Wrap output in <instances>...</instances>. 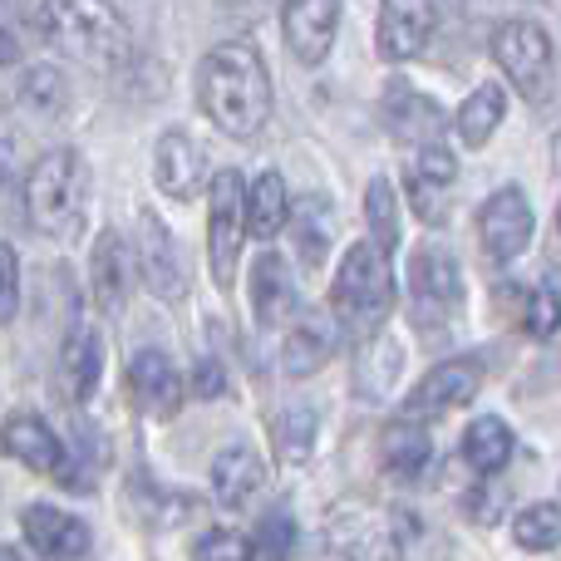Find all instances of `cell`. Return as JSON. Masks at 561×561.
<instances>
[{
	"instance_id": "obj_13",
	"label": "cell",
	"mask_w": 561,
	"mask_h": 561,
	"mask_svg": "<svg viewBox=\"0 0 561 561\" xmlns=\"http://www.w3.org/2000/svg\"><path fill=\"white\" fill-rule=\"evenodd\" d=\"M20 533H25V547L45 561H79L89 552V527L79 523L65 507L35 503L20 513Z\"/></svg>"
},
{
	"instance_id": "obj_8",
	"label": "cell",
	"mask_w": 561,
	"mask_h": 561,
	"mask_svg": "<svg viewBox=\"0 0 561 561\" xmlns=\"http://www.w3.org/2000/svg\"><path fill=\"white\" fill-rule=\"evenodd\" d=\"M478 389H483V359H473V355L444 359V365H434V369H428V375L404 394V419L448 414V409L468 404Z\"/></svg>"
},
{
	"instance_id": "obj_15",
	"label": "cell",
	"mask_w": 561,
	"mask_h": 561,
	"mask_svg": "<svg viewBox=\"0 0 561 561\" xmlns=\"http://www.w3.org/2000/svg\"><path fill=\"white\" fill-rule=\"evenodd\" d=\"M0 448H5V458L25 463L30 473L55 478L59 468H65V444H59L55 428L39 414H10L5 424H0Z\"/></svg>"
},
{
	"instance_id": "obj_37",
	"label": "cell",
	"mask_w": 561,
	"mask_h": 561,
	"mask_svg": "<svg viewBox=\"0 0 561 561\" xmlns=\"http://www.w3.org/2000/svg\"><path fill=\"white\" fill-rule=\"evenodd\" d=\"M222 389H227L222 365H217V359H203V365L193 369V394H197V399H217Z\"/></svg>"
},
{
	"instance_id": "obj_35",
	"label": "cell",
	"mask_w": 561,
	"mask_h": 561,
	"mask_svg": "<svg viewBox=\"0 0 561 561\" xmlns=\"http://www.w3.org/2000/svg\"><path fill=\"white\" fill-rule=\"evenodd\" d=\"M523 325L533 330V335H557L561 330V296L557 290H547V286H537V290H527L523 296Z\"/></svg>"
},
{
	"instance_id": "obj_3",
	"label": "cell",
	"mask_w": 561,
	"mask_h": 561,
	"mask_svg": "<svg viewBox=\"0 0 561 561\" xmlns=\"http://www.w3.org/2000/svg\"><path fill=\"white\" fill-rule=\"evenodd\" d=\"M389 306H394V276H389V252H379L375 242H355L345 252L330 286V310L345 330L355 335H375L385 325Z\"/></svg>"
},
{
	"instance_id": "obj_17",
	"label": "cell",
	"mask_w": 561,
	"mask_h": 561,
	"mask_svg": "<svg viewBox=\"0 0 561 561\" xmlns=\"http://www.w3.org/2000/svg\"><path fill=\"white\" fill-rule=\"evenodd\" d=\"M138 227H144V232H138V276L163 300L183 296V256H178V247H173V232H168L153 213H144Z\"/></svg>"
},
{
	"instance_id": "obj_29",
	"label": "cell",
	"mask_w": 561,
	"mask_h": 561,
	"mask_svg": "<svg viewBox=\"0 0 561 561\" xmlns=\"http://www.w3.org/2000/svg\"><path fill=\"white\" fill-rule=\"evenodd\" d=\"M272 444L280 463H310V454H316V409H280L272 424Z\"/></svg>"
},
{
	"instance_id": "obj_9",
	"label": "cell",
	"mask_w": 561,
	"mask_h": 561,
	"mask_svg": "<svg viewBox=\"0 0 561 561\" xmlns=\"http://www.w3.org/2000/svg\"><path fill=\"white\" fill-rule=\"evenodd\" d=\"M533 227L537 222H533V207H527L523 187H497L483 203V213H478V242H483V252L493 262H513V256L527 252Z\"/></svg>"
},
{
	"instance_id": "obj_6",
	"label": "cell",
	"mask_w": 561,
	"mask_h": 561,
	"mask_svg": "<svg viewBox=\"0 0 561 561\" xmlns=\"http://www.w3.org/2000/svg\"><path fill=\"white\" fill-rule=\"evenodd\" d=\"M242 237H247V183L242 173L222 168L213 178V193H207V256H213V280L222 290L237 276Z\"/></svg>"
},
{
	"instance_id": "obj_38",
	"label": "cell",
	"mask_w": 561,
	"mask_h": 561,
	"mask_svg": "<svg viewBox=\"0 0 561 561\" xmlns=\"http://www.w3.org/2000/svg\"><path fill=\"white\" fill-rule=\"evenodd\" d=\"M20 55V45H15V35H5V30H0V65H10V59Z\"/></svg>"
},
{
	"instance_id": "obj_11",
	"label": "cell",
	"mask_w": 561,
	"mask_h": 561,
	"mask_svg": "<svg viewBox=\"0 0 561 561\" xmlns=\"http://www.w3.org/2000/svg\"><path fill=\"white\" fill-rule=\"evenodd\" d=\"M280 30H286V45L300 65H325L340 35V0H286Z\"/></svg>"
},
{
	"instance_id": "obj_10",
	"label": "cell",
	"mask_w": 561,
	"mask_h": 561,
	"mask_svg": "<svg viewBox=\"0 0 561 561\" xmlns=\"http://www.w3.org/2000/svg\"><path fill=\"white\" fill-rule=\"evenodd\" d=\"M438 10L434 0H379V25H375V45L385 59H419L434 39Z\"/></svg>"
},
{
	"instance_id": "obj_21",
	"label": "cell",
	"mask_w": 561,
	"mask_h": 561,
	"mask_svg": "<svg viewBox=\"0 0 561 561\" xmlns=\"http://www.w3.org/2000/svg\"><path fill=\"white\" fill-rule=\"evenodd\" d=\"M128 389H134V399L144 409H153V414H173L178 399H183V379H178L173 359H168L163 350H138V355L128 359Z\"/></svg>"
},
{
	"instance_id": "obj_34",
	"label": "cell",
	"mask_w": 561,
	"mask_h": 561,
	"mask_svg": "<svg viewBox=\"0 0 561 561\" xmlns=\"http://www.w3.org/2000/svg\"><path fill=\"white\" fill-rule=\"evenodd\" d=\"M193 561H256V542H247L232 527H217V533H203L193 547Z\"/></svg>"
},
{
	"instance_id": "obj_19",
	"label": "cell",
	"mask_w": 561,
	"mask_h": 561,
	"mask_svg": "<svg viewBox=\"0 0 561 561\" xmlns=\"http://www.w3.org/2000/svg\"><path fill=\"white\" fill-rule=\"evenodd\" d=\"M296 276L276 252H262L252 266V316L256 325H286L296 320Z\"/></svg>"
},
{
	"instance_id": "obj_2",
	"label": "cell",
	"mask_w": 561,
	"mask_h": 561,
	"mask_svg": "<svg viewBox=\"0 0 561 561\" xmlns=\"http://www.w3.org/2000/svg\"><path fill=\"white\" fill-rule=\"evenodd\" d=\"M39 35L55 55L89 69H118L134 49L128 25L108 0H45L39 5Z\"/></svg>"
},
{
	"instance_id": "obj_36",
	"label": "cell",
	"mask_w": 561,
	"mask_h": 561,
	"mask_svg": "<svg viewBox=\"0 0 561 561\" xmlns=\"http://www.w3.org/2000/svg\"><path fill=\"white\" fill-rule=\"evenodd\" d=\"M20 310V262H15V247L0 242V325H10Z\"/></svg>"
},
{
	"instance_id": "obj_28",
	"label": "cell",
	"mask_w": 561,
	"mask_h": 561,
	"mask_svg": "<svg viewBox=\"0 0 561 561\" xmlns=\"http://www.w3.org/2000/svg\"><path fill=\"white\" fill-rule=\"evenodd\" d=\"M330 237H335V222H330L325 197H300V207H296V252L310 272L325 262Z\"/></svg>"
},
{
	"instance_id": "obj_25",
	"label": "cell",
	"mask_w": 561,
	"mask_h": 561,
	"mask_svg": "<svg viewBox=\"0 0 561 561\" xmlns=\"http://www.w3.org/2000/svg\"><path fill=\"white\" fill-rule=\"evenodd\" d=\"M513 448H517L513 424H507V419H497V414L473 419V424H468V434H463V458H468V468H478V473H497V468L513 458Z\"/></svg>"
},
{
	"instance_id": "obj_14",
	"label": "cell",
	"mask_w": 561,
	"mask_h": 561,
	"mask_svg": "<svg viewBox=\"0 0 561 561\" xmlns=\"http://www.w3.org/2000/svg\"><path fill=\"white\" fill-rule=\"evenodd\" d=\"M153 178H158V187H163L168 197H178V203L197 197L203 193V183H207L203 144H197L193 134H183V128H168V134L158 138V148H153Z\"/></svg>"
},
{
	"instance_id": "obj_18",
	"label": "cell",
	"mask_w": 561,
	"mask_h": 561,
	"mask_svg": "<svg viewBox=\"0 0 561 561\" xmlns=\"http://www.w3.org/2000/svg\"><path fill=\"white\" fill-rule=\"evenodd\" d=\"M266 488V463L252 444H232L213 458V493L222 507H252V497Z\"/></svg>"
},
{
	"instance_id": "obj_22",
	"label": "cell",
	"mask_w": 561,
	"mask_h": 561,
	"mask_svg": "<svg viewBox=\"0 0 561 561\" xmlns=\"http://www.w3.org/2000/svg\"><path fill=\"white\" fill-rule=\"evenodd\" d=\"M379 458H385V468L394 478H419L428 468V458H434L428 428L414 424V419H394V424H385V434H379Z\"/></svg>"
},
{
	"instance_id": "obj_39",
	"label": "cell",
	"mask_w": 561,
	"mask_h": 561,
	"mask_svg": "<svg viewBox=\"0 0 561 561\" xmlns=\"http://www.w3.org/2000/svg\"><path fill=\"white\" fill-rule=\"evenodd\" d=\"M0 561H25V552H15V547H0Z\"/></svg>"
},
{
	"instance_id": "obj_24",
	"label": "cell",
	"mask_w": 561,
	"mask_h": 561,
	"mask_svg": "<svg viewBox=\"0 0 561 561\" xmlns=\"http://www.w3.org/2000/svg\"><path fill=\"white\" fill-rule=\"evenodd\" d=\"M99 379H104V345H99V335L89 325H79L75 335L65 340V389L75 404H89L99 389Z\"/></svg>"
},
{
	"instance_id": "obj_4",
	"label": "cell",
	"mask_w": 561,
	"mask_h": 561,
	"mask_svg": "<svg viewBox=\"0 0 561 561\" xmlns=\"http://www.w3.org/2000/svg\"><path fill=\"white\" fill-rule=\"evenodd\" d=\"M89 197V168L75 148L45 153L25 178V213L45 237H75Z\"/></svg>"
},
{
	"instance_id": "obj_40",
	"label": "cell",
	"mask_w": 561,
	"mask_h": 561,
	"mask_svg": "<svg viewBox=\"0 0 561 561\" xmlns=\"http://www.w3.org/2000/svg\"><path fill=\"white\" fill-rule=\"evenodd\" d=\"M557 163H561V144H557Z\"/></svg>"
},
{
	"instance_id": "obj_16",
	"label": "cell",
	"mask_w": 561,
	"mask_h": 561,
	"mask_svg": "<svg viewBox=\"0 0 561 561\" xmlns=\"http://www.w3.org/2000/svg\"><path fill=\"white\" fill-rule=\"evenodd\" d=\"M134 280H138V256L128 252L118 232H104L94 242V262H89V286H94L99 310H108V316H114V310H124Z\"/></svg>"
},
{
	"instance_id": "obj_31",
	"label": "cell",
	"mask_w": 561,
	"mask_h": 561,
	"mask_svg": "<svg viewBox=\"0 0 561 561\" xmlns=\"http://www.w3.org/2000/svg\"><path fill=\"white\" fill-rule=\"evenodd\" d=\"M365 222H369V232H375L379 252H394L399 247V197L385 178H375V183L365 187Z\"/></svg>"
},
{
	"instance_id": "obj_33",
	"label": "cell",
	"mask_w": 561,
	"mask_h": 561,
	"mask_svg": "<svg viewBox=\"0 0 561 561\" xmlns=\"http://www.w3.org/2000/svg\"><path fill=\"white\" fill-rule=\"evenodd\" d=\"M256 552L266 561H286L296 552V517H290L286 507H272V513L262 517V527H256Z\"/></svg>"
},
{
	"instance_id": "obj_5",
	"label": "cell",
	"mask_w": 561,
	"mask_h": 561,
	"mask_svg": "<svg viewBox=\"0 0 561 561\" xmlns=\"http://www.w3.org/2000/svg\"><path fill=\"white\" fill-rule=\"evenodd\" d=\"M493 59L507 75V84L527 99V104H547L557 89V55L552 35L533 20H507L493 35Z\"/></svg>"
},
{
	"instance_id": "obj_1",
	"label": "cell",
	"mask_w": 561,
	"mask_h": 561,
	"mask_svg": "<svg viewBox=\"0 0 561 561\" xmlns=\"http://www.w3.org/2000/svg\"><path fill=\"white\" fill-rule=\"evenodd\" d=\"M197 99L203 114L222 128L227 138H256L272 118V75L266 59L242 39H227L203 59L197 75Z\"/></svg>"
},
{
	"instance_id": "obj_20",
	"label": "cell",
	"mask_w": 561,
	"mask_h": 561,
	"mask_svg": "<svg viewBox=\"0 0 561 561\" xmlns=\"http://www.w3.org/2000/svg\"><path fill=\"white\" fill-rule=\"evenodd\" d=\"M330 355H335V320L300 316L296 325H290L286 345H280V369H286L290 379H306V375H316V369H325Z\"/></svg>"
},
{
	"instance_id": "obj_23",
	"label": "cell",
	"mask_w": 561,
	"mask_h": 561,
	"mask_svg": "<svg viewBox=\"0 0 561 561\" xmlns=\"http://www.w3.org/2000/svg\"><path fill=\"white\" fill-rule=\"evenodd\" d=\"M399 369H404V350L394 335H369L355 355V385L365 399H385L399 385Z\"/></svg>"
},
{
	"instance_id": "obj_32",
	"label": "cell",
	"mask_w": 561,
	"mask_h": 561,
	"mask_svg": "<svg viewBox=\"0 0 561 561\" xmlns=\"http://www.w3.org/2000/svg\"><path fill=\"white\" fill-rule=\"evenodd\" d=\"M65 94H69L65 75L49 65L25 69V79H20V104L35 108V114H59V108H65Z\"/></svg>"
},
{
	"instance_id": "obj_27",
	"label": "cell",
	"mask_w": 561,
	"mask_h": 561,
	"mask_svg": "<svg viewBox=\"0 0 561 561\" xmlns=\"http://www.w3.org/2000/svg\"><path fill=\"white\" fill-rule=\"evenodd\" d=\"M286 217H290L286 183H280V173H262L252 187H247V232L272 242L280 227H286Z\"/></svg>"
},
{
	"instance_id": "obj_12",
	"label": "cell",
	"mask_w": 561,
	"mask_h": 561,
	"mask_svg": "<svg viewBox=\"0 0 561 561\" xmlns=\"http://www.w3.org/2000/svg\"><path fill=\"white\" fill-rule=\"evenodd\" d=\"M458 193V158L448 148H419L409 163V203L428 227L448 222V207Z\"/></svg>"
},
{
	"instance_id": "obj_7",
	"label": "cell",
	"mask_w": 561,
	"mask_h": 561,
	"mask_svg": "<svg viewBox=\"0 0 561 561\" xmlns=\"http://www.w3.org/2000/svg\"><path fill=\"white\" fill-rule=\"evenodd\" d=\"M409 300L419 330H444L463 306V276L444 247H419L409 262Z\"/></svg>"
},
{
	"instance_id": "obj_30",
	"label": "cell",
	"mask_w": 561,
	"mask_h": 561,
	"mask_svg": "<svg viewBox=\"0 0 561 561\" xmlns=\"http://www.w3.org/2000/svg\"><path fill=\"white\" fill-rule=\"evenodd\" d=\"M513 537L523 552H557L561 547V507L557 503H533L517 513Z\"/></svg>"
},
{
	"instance_id": "obj_26",
	"label": "cell",
	"mask_w": 561,
	"mask_h": 561,
	"mask_svg": "<svg viewBox=\"0 0 561 561\" xmlns=\"http://www.w3.org/2000/svg\"><path fill=\"white\" fill-rule=\"evenodd\" d=\"M507 118V89L503 84H483L468 94V104L458 108V144L463 148H483L497 134V124Z\"/></svg>"
},
{
	"instance_id": "obj_41",
	"label": "cell",
	"mask_w": 561,
	"mask_h": 561,
	"mask_svg": "<svg viewBox=\"0 0 561 561\" xmlns=\"http://www.w3.org/2000/svg\"><path fill=\"white\" fill-rule=\"evenodd\" d=\"M557 227H561V207H557Z\"/></svg>"
}]
</instances>
